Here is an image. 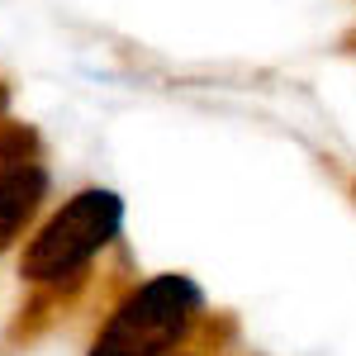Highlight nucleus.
Instances as JSON below:
<instances>
[{
	"instance_id": "1",
	"label": "nucleus",
	"mask_w": 356,
	"mask_h": 356,
	"mask_svg": "<svg viewBox=\"0 0 356 356\" xmlns=\"http://www.w3.org/2000/svg\"><path fill=\"white\" fill-rule=\"evenodd\" d=\"M204 318V290L191 275H152L110 314L90 356H171Z\"/></svg>"
},
{
	"instance_id": "2",
	"label": "nucleus",
	"mask_w": 356,
	"mask_h": 356,
	"mask_svg": "<svg viewBox=\"0 0 356 356\" xmlns=\"http://www.w3.org/2000/svg\"><path fill=\"white\" fill-rule=\"evenodd\" d=\"M124 228V200L114 191H81L72 195L53 219L29 238L19 257V275L29 285L62 280V275L86 271Z\"/></svg>"
},
{
	"instance_id": "7",
	"label": "nucleus",
	"mask_w": 356,
	"mask_h": 356,
	"mask_svg": "<svg viewBox=\"0 0 356 356\" xmlns=\"http://www.w3.org/2000/svg\"><path fill=\"white\" fill-rule=\"evenodd\" d=\"M352 195H356V186H352Z\"/></svg>"
},
{
	"instance_id": "5",
	"label": "nucleus",
	"mask_w": 356,
	"mask_h": 356,
	"mask_svg": "<svg viewBox=\"0 0 356 356\" xmlns=\"http://www.w3.org/2000/svg\"><path fill=\"white\" fill-rule=\"evenodd\" d=\"M5 110H10V90H5V81H0V119H5Z\"/></svg>"
},
{
	"instance_id": "4",
	"label": "nucleus",
	"mask_w": 356,
	"mask_h": 356,
	"mask_svg": "<svg viewBox=\"0 0 356 356\" xmlns=\"http://www.w3.org/2000/svg\"><path fill=\"white\" fill-rule=\"evenodd\" d=\"M81 285H86V271L33 285V300H29L24 309H19V318L10 323V332H5V347H19V342H33L38 332H48L57 318H62V309L81 295Z\"/></svg>"
},
{
	"instance_id": "6",
	"label": "nucleus",
	"mask_w": 356,
	"mask_h": 356,
	"mask_svg": "<svg viewBox=\"0 0 356 356\" xmlns=\"http://www.w3.org/2000/svg\"><path fill=\"white\" fill-rule=\"evenodd\" d=\"M171 356H195V352H191V347H181V352H171Z\"/></svg>"
},
{
	"instance_id": "3",
	"label": "nucleus",
	"mask_w": 356,
	"mask_h": 356,
	"mask_svg": "<svg viewBox=\"0 0 356 356\" xmlns=\"http://www.w3.org/2000/svg\"><path fill=\"white\" fill-rule=\"evenodd\" d=\"M43 195H48V171L38 162L15 166V171L0 176V252L29 228V219L43 204Z\"/></svg>"
}]
</instances>
